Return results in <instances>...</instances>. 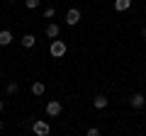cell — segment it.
I'll return each instance as SVG.
<instances>
[{"label":"cell","mask_w":146,"mask_h":136,"mask_svg":"<svg viewBox=\"0 0 146 136\" xmlns=\"http://www.w3.org/2000/svg\"><path fill=\"white\" fill-rule=\"evenodd\" d=\"M66 51H68V46H66V42H61V39H54L51 42V46H49V53H51L54 58H63L66 56Z\"/></svg>","instance_id":"1"},{"label":"cell","mask_w":146,"mask_h":136,"mask_svg":"<svg viewBox=\"0 0 146 136\" xmlns=\"http://www.w3.org/2000/svg\"><path fill=\"white\" fill-rule=\"evenodd\" d=\"M32 131H34L36 136H46L49 131H51V126H49V121H46V119H36L34 124H32Z\"/></svg>","instance_id":"2"},{"label":"cell","mask_w":146,"mask_h":136,"mask_svg":"<svg viewBox=\"0 0 146 136\" xmlns=\"http://www.w3.org/2000/svg\"><path fill=\"white\" fill-rule=\"evenodd\" d=\"M80 17H83V15H80L78 7H71V10L66 12V17H63V20H66V24H68V27H76V24L80 22Z\"/></svg>","instance_id":"3"},{"label":"cell","mask_w":146,"mask_h":136,"mask_svg":"<svg viewBox=\"0 0 146 136\" xmlns=\"http://www.w3.org/2000/svg\"><path fill=\"white\" fill-rule=\"evenodd\" d=\"M129 107H131V110H141V107H146V95L144 92H134L129 97Z\"/></svg>","instance_id":"4"},{"label":"cell","mask_w":146,"mask_h":136,"mask_svg":"<svg viewBox=\"0 0 146 136\" xmlns=\"http://www.w3.org/2000/svg\"><path fill=\"white\" fill-rule=\"evenodd\" d=\"M61 110H63V105L58 102V100H49V102H46V114L49 117H58Z\"/></svg>","instance_id":"5"},{"label":"cell","mask_w":146,"mask_h":136,"mask_svg":"<svg viewBox=\"0 0 146 136\" xmlns=\"http://www.w3.org/2000/svg\"><path fill=\"white\" fill-rule=\"evenodd\" d=\"M12 44V32L10 29H3L0 32V46H10Z\"/></svg>","instance_id":"6"},{"label":"cell","mask_w":146,"mask_h":136,"mask_svg":"<svg viewBox=\"0 0 146 136\" xmlns=\"http://www.w3.org/2000/svg\"><path fill=\"white\" fill-rule=\"evenodd\" d=\"M44 90H46V85H44L42 80L32 83V95H34V97H42V95H44Z\"/></svg>","instance_id":"7"},{"label":"cell","mask_w":146,"mask_h":136,"mask_svg":"<svg viewBox=\"0 0 146 136\" xmlns=\"http://www.w3.org/2000/svg\"><path fill=\"white\" fill-rule=\"evenodd\" d=\"M107 105H110V100L105 97V95H98V97L93 100V107H95V110H105Z\"/></svg>","instance_id":"8"},{"label":"cell","mask_w":146,"mask_h":136,"mask_svg":"<svg viewBox=\"0 0 146 136\" xmlns=\"http://www.w3.org/2000/svg\"><path fill=\"white\" fill-rule=\"evenodd\" d=\"M131 7V0H115V10L117 12H127Z\"/></svg>","instance_id":"9"},{"label":"cell","mask_w":146,"mask_h":136,"mask_svg":"<svg viewBox=\"0 0 146 136\" xmlns=\"http://www.w3.org/2000/svg\"><path fill=\"white\" fill-rule=\"evenodd\" d=\"M58 32H61V27H58V24H54V22H51V24H46V37L49 39H56Z\"/></svg>","instance_id":"10"},{"label":"cell","mask_w":146,"mask_h":136,"mask_svg":"<svg viewBox=\"0 0 146 136\" xmlns=\"http://www.w3.org/2000/svg\"><path fill=\"white\" fill-rule=\"evenodd\" d=\"M34 44H36V37H34V34H25V37H22V46H25V49H32Z\"/></svg>","instance_id":"11"},{"label":"cell","mask_w":146,"mask_h":136,"mask_svg":"<svg viewBox=\"0 0 146 136\" xmlns=\"http://www.w3.org/2000/svg\"><path fill=\"white\" fill-rule=\"evenodd\" d=\"M20 92V85L15 83V80H10V83H7V95H17Z\"/></svg>","instance_id":"12"},{"label":"cell","mask_w":146,"mask_h":136,"mask_svg":"<svg viewBox=\"0 0 146 136\" xmlns=\"http://www.w3.org/2000/svg\"><path fill=\"white\" fill-rule=\"evenodd\" d=\"M39 3H42V0H25V7H27V10H36Z\"/></svg>","instance_id":"13"},{"label":"cell","mask_w":146,"mask_h":136,"mask_svg":"<svg viewBox=\"0 0 146 136\" xmlns=\"http://www.w3.org/2000/svg\"><path fill=\"white\" fill-rule=\"evenodd\" d=\"M54 15H56V10H54V7H44V17H46V20H51Z\"/></svg>","instance_id":"14"},{"label":"cell","mask_w":146,"mask_h":136,"mask_svg":"<svg viewBox=\"0 0 146 136\" xmlns=\"http://www.w3.org/2000/svg\"><path fill=\"white\" fill-rule=\"evenodd\" d=\"M100 134H102V131H100L98 126H90V129H88V136H100Z\"/></svg>","instance_id":"15"},{"label":"cell","mask_w":146,"mask_h":136,"mask_svg":"<svg viewBox=\"0 0 146 136\" xmlns=\"http://www.w3.org/2000/svg\"><path fill=\"white\" fill-rule=\"evenodd\" d=\"M141 37H144V39H146V24H144V27H141Z\"/></svg>","instance_id":"16"},{"label":"cell","mask_w":146,"mask_h":136,"mask_svg":"<svg viewBox=\"0 0 146 136\" xmlns=\"http://www.w3.org/2000/svg\"><path fill=\"white\" fill-rule=\"evenodd\" d=\"M3 107H5V102H3V100H0V110H3Z\"/></svg>","instance_id":"17"},{"label":"cell","mask_w":146,"mask_h":136,"mask_svg":"<svg viewBox=\"0 0 146 136\" xmlns=\"http://www.w3.org/2000/svg\"><path fill=\"white\" fill-rule=\"evenodd\" d=\"M0 131H3V119H0Z\"/></svg>","instance_id":"18"}]
</instances>
